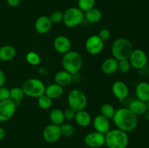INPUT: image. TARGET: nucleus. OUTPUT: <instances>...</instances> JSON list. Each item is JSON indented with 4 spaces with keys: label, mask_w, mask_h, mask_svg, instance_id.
I'll return each mask as SVG.
<instances>
[{
    "label": "nucleus",
    "mask_w": 149,
    "mask_h": 148,
    "mask_svg": "<svg viewBox=\"0 0 149 148\" xmlns=\"http://www.w3.org/2000/svg\"><path fill=\"white\" fill-rule=\"evenodd\" d=\"M53 46L57 52L65 55L71 51V42L67 36H58L54 39Z\"/></svg>",
    "instance_id": "nucleus-14"
},
{
    "label": "nucleus",
    "mask_w": 149,
    "mask_h": 148,
    "mask_svg": "<svg viewBox=\"0 0 149 148\" xmlns=\"http://www.w3.org/2000/svg\"><path fill=\"white\" fill-rule=\"evenodd\" d=\"M38 99V105L43 110H47L51 107L52 104V100H51L47 96L43 94Z\"/></svg>",
    "instance_id": "nucleus-30"
},
{
    "label": "nucleus",
    "mask_w": 149,
    "mask_h": 148,
    "mask_svg": "<svg viewBox=\"0 0 149 148\" xmlns=\"http://www.w3.org/2000/svg\"><path fill=\"white\" fill-rule=\"evenodd\" d=\"M45 88L46 86L43 81L36 78L26 80L22 86L25 95L31 98H39L45 94Z\"/></svg>",
    "instance_id": "nucleus-5"
},
{
    "label": "nucleus",
    "mask_w": 149,
    "mask_h": 148,
    "mask_svg": "<svg viewBox=\"0 0 149 148\" xmlns=\"http://www.w3.org/2000/svg\"><path fill=\"white\" fill-rule=\"evenodd\" d=\"M93 124L95 131L103 134H106L110 130L111 123L109 119L106 118L101 115H98L93 119Z\"/></svg>",
    "instance_id": "nucleus-16"
},
{
    "label": "nucleus",
    "mask_w": 149,
    "mask_h": 148,
    "mask_svg": "<svg viewBox=\"0 0 149 148\" xmlns=\"http://www.w3.org/2000/svg\"><path fill=\"white\" fill-rule=\"evenodd\" d=\"M5 134H6L5 130H4L3 128L0 127V141L2 140V139H4V136H5Z\"/></svg>",
    "instance_id": "nucleus-39"
},
{
    "label": "nucleus",
    "mask_w": 149,
    "mask_h": 148,
    "mask_svg": "<svg viewBox=\"0 0 149 148\" xmlns=\"http://www.w3.org/2000/svg\"><path fill=\"white\" fill-rule=\"evenodd\" d=\"M62 65L65 71L74 75L81 69L83 65V58L78 52L71 50L63 55L62 58Z\"/></svg>",
    "instance_id": "nucleus-4"
},
{
    "label": "nucleus",
    "mask_w": 149,
    "mask_h": 148,
    "mask_svg": "<svg viewBox=\"0 0 149 148\" xmlns=\"http://www.w3.org/2000/svg\"><path fill=\"white\" fill-rule=\"evenodd\" d=\"M112 120L117 129L127 133L135 129L138 123V115L127 107L117 109Z\"/></svg>",
    "instance_id": "nucleus-1"
},
{
    "label": "nucleus",
    "mask_w": 149,
    "mask_h": 148,
    "mask_svg": "<svg viewBox=\"0 0 149 148\" xmlns=\"http://www.w3.org/2000/svg\"><path fill=\"white\" fill-rule=\"evenodd\" d=\"M98 36L103 41H107L111 37V32L109 29L103 28L99 31Z\"/></svg>",
    "instance_id": "nucleus-36"
},
{
    "label": "nucleus",
    "mask_w": 149,
    "mask_h": 148,
    "mask_svg": "<svg viewBox=\"0 0 149 148\" xmlns=\"http://www.w3.org/2000/svg\"><path fill=\"white\" fill-rule=\"evenodd\" d=\"M16 56V49L11 45H4L0 47V60L7 62Z\"/></svg>",
    "instance_id": "nucleus-23"
},
{
    "label": "nucleus",
    "mask_w": 149,
    "mask_h": 148,
    "mask_svg": "<svg viewBox=\"0 0 149 148\" xmlns=\"http://www.w3.org/2000/svg\"><path fill=\"white\" fill-rule=\"evenodd\" d=\"M6 83L5 73L0 69V86H3Z\"/></svg>",
    "instance_id": "nucleus-38"
},
{
    "label": "nucleus",
    "mask_w": 149,
    "mask_h": 148,
    "mask_svg": "<svg viewBox=\"0 0 149 148\" xmlns=\"http://www.w3.org/2000/svg\"><path fill=\"white\" fill-rule=\"evenodd\" d=\"M10 99V90L7 88L3 86H0V102L4 101Z\"/></svg>",
    "instance_id": "nucleus-34"
},
{
    "label": "nucleus",
    "mask_w": 149,
    "mask_h": 148,
    "mask_svg": "<svg viewBox=\"0 0 149 148\" xmlns=\"http://www.w3.org/2000/svg\"><path fill=\"white\" fill-rule=\"evenodd\" d=\"M101 70L107 75L113 74L118 71V60L113 57L107 58L102 63Z\"/></svg>",
    "instance_id": "nucleus-20"
},
{
    "label": "nucleus",
    "mask_w": 149,
    "mask_h": 148,
    "mask_svg": "<svg viewBox=\"0 0 149 148\" xmlns=\"http://www.w3.org/2000/svg\"><path fill=\"white\" fill-rule=\"evenodd\" d=\"M135 95L138 100L147 102L149 100V83L146 81L140 82L135 88Z\"/></svg>",
    "instance_id": "nucleus-17"
},
{
    "label": "nucleus",
    "mask_w": 149,
    "mask_h": 148,
    "mask_svg": "<svg viewBox=\"0 0 149 148\" xmlns=\"http://www.w3.org/2000/svg\"><path fill=\"white\" fill-rule=\"evenodd\" d=\"M84 144L90 148H99L105 145V134L97 131L91 132L84 137Z\"/></svg>",
    "instance_id": "nucleus-12"
},
{
    "label": "nucleus",
    "mask_w": 149,
    "mask_h": 148,
    "mask_svg": "<svg viewBox=\"0 0 149 148\" xmlns=\"http://www.w3.org/2000/svg\"><path fill=\"white\" fill-rule=\"evenodd\" d=\"M129 61L132 68L136 70H142L148 64V56L143 49H133L129 57Z\"/></svg>",
    "instance_id": "nucleus-8"
},
{
    "label": "nucleus",
    "mask_w": 149,
    "mask_h": 148,
    "mask_svg": "<svg viewBox=\"0 0 149 148\" xmlns=\"http://www.w3.org/2000/svg\"><path fill=\"white\" fill-rule=\"evenodd\" d=\"M111 91L116 98L119 101H123L128 97L130 89L127 84L122 81H116L111 86Z\"/></svg>",
    "instance_id": "nucleus-13"
},
{
    "label": "nucleus",
    "mask_w": 149,
    "mask_h": 148,
    "mask_svg": "<svg viewBox=\"0 0 149 148\" xmlns=\"http://www.w3.org/2000/svg\"><path fill=\"white\" fill-rule=\"evenodd\" d=\"M146 103H147V107H148V110H149V100Z\"/></svg>",
    "instance_id": "nucleus-41"
},
{
    "label": "nucleus",
    "mask_w": 149,
    "mask_h": 148,
    "mask_svg": "<svg viewBox=\"0 0 149 148\" xmlns=\"http://www.w3.org/2000/svg\"><path fill=\"white\" fill-rule=\"evenodd\" d=\"M96 0H78V8H79L84 12L89 11L94 8Z\"/></svg>",
    "instance_id": "nucleus-29"
},
{
    "label": "nucleus",
    "mask_w": 149,
    "mask_h": 148,
    "mask_svg": "<svg viewBox=\"0 0 149 148\" xmlns=\"http://www.w3.org/2000/svg\"><path fill=\"white\" fill-rule=\"evenodd\" d=\"M128 108L136 115H144L148 111V107H147V103L141 101L139 100H135L130 103V105Z\"/></svg>",
    "instance_id": "nucleus-22"
},
{
    "label": "nucleus",
    "mask_w": 149,
    "mask_h": 148,
    "mask_svg": "<svg viewBox=\"0 0 149 148\" xmlns=\"http://www.w3.org/2000/svg\"><path fill=\"white\" fill-rule=\"evenodd\" d=\"M7 3L10 7H17L20 3V0H7Z\"/></svg>",
    "instance_id": "nucleus-37"
},
{
    "label": "nucleus",
    "mask_w": 149,
    "mask_h": 148,
    "mask_svg": "<svg viewBox=\"0 0 149 148\" xmlns=\"http://www.w3.org/2000/svg\"><path fill=\"white\" fill-rule=\"evenodd\" d=\"M49 119L52 124L61 126L65 120L64 112L59 108L53 109L49 113Z\"/></svg>",
    "instance_id": "nucleus-25"
},
{
    "label": "nucleus",
    "mask_w": 149,
    "mask_h": 148,
    "mask_svg": "<svg viewBox=\"0 0 149 148\" xmlns=\"http://www.w3.org/2000/svg\"><path fill=\"white\" fill-rule=\"evenodd\" d=\"M68 102L69 107L77 112L85 109L87 104V98L81 90L74 89L68 93Z\"/></svg>",
    "instance_id": "nucleus-7"
},
{
    "label": "nucleus",
    "mask_w": 149,
    "mask_h": 148,
    "mask_svg": "<svg viewBox=\"0 0 149 148\" xmlns=\"http://www.w3.org/2000/svg\"><path fill=\"white\" fill-rule=\"evenodd\" d=\"M133 51L132 44L126 38H119L113 41L111 46L112 57L118 61L128 59Z\"/></svg>",
    "instance_id": "nucleus-3"
},
{
    "label": "nucleus",
    "mask_w": 149,
    "mask_h": 148,
    "mask_svg": "<svg viewBox=\"0 0 149 148\" xmlns=\"http://www.w3.org/2000/svg\"><path fill=\"white\" fill-rule=\"evenodd\" d=\"M10 99L13 100L15 102L21 101L26 96L22 87H13L10 90Z\"/></svg>",
    "instance_id": "nucleus-27"
},
{
    "label": "nucleus",
    "mask_w": 149,
    "mask_h": 148,
    "mask_svg": "<svg viewBox=\"0 0 149 148\" xmlns=\"http://www.w3.org/2000/svg\"><path fill=\"white\" fill-rule=\"evenodd\" d=\"M49 17L52 24H58L63 20V12L61 10H56L51 13Z\"/></svg>",
    "instance_id": "nucleus-32"
},
{
    "label": "nucleus",
    "mask_w": 149,
    "mask_h": 148,
    "mask_svg": "<svg viewBox=\"0 0 149 148\" xmlns=\"http://www.w3.org/2000/svg\"><path fill=\"white\" fill-rule=\"evenodd\" d=\"M144 116H145V118L146 120H148V121H149V110H148V111L146 112V113L144 114Z\"/></svg>",
    "instance_id": "nucleus-40"
},
{
    "label": "nucleus",
    "mask_w": 149,
    "mask_h": 148,
    "mask_svg": "<svg viewBox=\"0 0 149 148\" xmlns=\"http://www.w3.org/2000/svg\"><path fill=\"white\" fill-rule=\"evenodd\" d=\"M115 108L112 104L109 103H106L103 104L100 107V115L104 116L108 119H112L115 114Z\"/></svg>",
    "instance_id": "nucleus-26"
},
{
    "label": "nucleus",
    "mask_w": 149,
    "mask_h": 148,
    "mask_svg": "<svg viewBox=\"0 0 149 148\" xmlns=\"http://www.w3.org/2000/svg\"><path fill=\"white\" fill-rule=\"evenodd\" d=\"M26 59L29 65H33V66H36L39 65L41 62V57L39 54L33 51H31L26 54Z\"/></svg>",
    "instance_id": "nucleus-28"
},
{
    "label": "nucleus",
    "mask_w": 149,
    "mask_h": 148,
    "mask_svg": "<svg viewBox=\"0 0 149 148\" xmlns=\"http://www.w3.org/2000/svg\"><path fill=\"white\" fill-rule=\"evenodd\" d=\"M84 12L78 7H69L63 12L64 25L68 28H74L84 22Z\"/></svg>",
    "instance_id": "nucleus-6"
},
{
    "label": "nucleus",
    "mask_w": 149,
    "mask_h": 148,
    "mask_svg": "<svg viewBox=\"0 0 149 148\" xmlns=\"http://www.w3.org/2000/svg\"><path fill=\"white\" fill-rule=\"evenodd\" d=\"M105 145L109 148H127L129 136L127 132L119 129L109 130L105 134Z\"/></svg>",
    "instance_id": "nucleus-2"
},
{
    "label": "nucleus",
    "mask_w": 149,
    "mask_h": 148,
    "mask_svg": "<svg viewBox=\"0 0 149 148\" xmlns=\"http://www.w3.org/2000/svg\"><path fill=\"white\" fill-rule=\"evenodd\" d=\"M76 123L81 127H87L92 122V118L90 113L85 110H79L76 113L74 118Z\"/></svg>",
    "instance_id": "nucleus-21"
},
{
    "label": "nucleus",
    "mask_w": 149,
    "mask_h": 148,
    "mask_svg": "<svg viewBox=\"0 0 149 148\" xmlns=\"http://www.w3.org/2000/svg\"><path fill=\"white\" fill-rule=\"evenodd\" d=\"M102 17H103V15H102L101 11L99 9L95 8V7L84 12V19L88 23H93V24L100 22Z\"/></svg>",
    "instance_id": "nucleus-24"
},
{
    "label": "nucleus",
    "mask_w": 149,
    "mask_h": 148,
    "mask_svg": "<svg viewBox=\"0 0 149 148\" xmlns=\"http://www.w3.org/2000/svg\"><path fill=\"white\" fill-rule=\"evenodd\" d=\"M61 126V130L62 136H65V137H70L72 136L75 132V129L73 126V125L70 123H63Z\"/></svg>",
    "instance_id": "nucleus-31"
},
{
    "label": "nucleus",
    "mask_w": 149,
    "mask_h": 148,
    "mask_svg": "<svg viewBox=\"0 0 149 148\" xmlns=\"http://www.w3.org/2000/svg\"><path fill=\"white\" fill-rule=\"evenodd\" d=\"M52 23L49 16L42 15L38 17L34 23L35 30L39 34H46L52 28Z\"/></svg>",
    "instance_id": "nucleus-15"
},
{
    "label": "nucleus",
    "mask_w": 149,
    "mask_h": 148,
    "mask_svg": "<svg viewBox=\"0 0 149 148\" xmlns=\"http://www.w3.org/2000/svg\"><path fill=\"white\" fill-rule=\"evenodd\" d=\"M63 94V87L55 83L49 84L45 88V94L49 97L51 100H56L60 98Z\"/></svg>",
    "instance_id": "nucleus-19"
},
{
    "label": "nucleus",
    "mask_w": 149,
    "mask_h": 148,
    "mask_svg": "<svg viewBox=\"0 0 149 148\" xmlns=\"http://www.w3.org/2000/svg\"><path fill=\"white\" fill-rule=\"evenodd\" d=\"M16 110V104L11 99L0 102V122L4 123L13 118Z\"/></svg>",
    "instance_id": "nucleus-9"
},
{
    "label": "nucleus",
    "mask_w": 149,
    "mask_h": 148,
    "mask_svg": "<svg viewBox=\"0 0 149 148\" xmlns=\"http://www.w3.org/2000/svg\"><path fill=\"white\" fill-rule=\"evenodd\" d=\"M63 112H64V116H65V120H74V118H75V115H76V113H77L75 110H73V109L71 108V107H68V108H67L66 110Z\"/></svg>",
    "instance_id": "nucleus-35"
},
{
    "label": "nucleus",
    "mask_w": 149,
    "mask_h": 148,
    "mask_svg": "<svg viewBox=\"0 0 149 148\" xmlns=\"http://www.w3.org/2000/svg\"><path fill=\"white\" fill-rule=\"evenodd\" d=\"M85 48L89 54L93 55H99L104 48V41L98 35L90 36L85 42Z\"/></svg>",
    "instance_id": "nucleus-10"
},
{
    "label": "nucleus",
    "mask_w": 149,
    "mask_h": 148,
    "mask_svg": "<svg viewBox=\"0 0 149 148\" xmlns=\"http://www.w3.org/2000/svg\"><path fill=\"white\" fill-rule=\"evenodd\" d=\"M131 66L129 59H122L118 61V71L122 73H127L130 71Z\"/></svg>",
    "instance_id": "nucleus-33"
},
{
    "label": "nucleus",
    "mask_w": 149,
    "mask_h": 148,
    "mask_svg": "<svg viewBox=\"0 0 149 148\" xmlns=\"http://www.w3.org/2000/svg\"><path fill=\"white\" fill-rule=\"evenodd\" d=\"M42 136L43 139L49 143H55L58 142L62 136L61 126L52 123L47 125L44 129Z\"/></svg>",
    "instance_id": "nucleus-11"
},
{
    "label": "nucleus",
    "mask_w": 149,
    "mask_h": 148,
    "mask_svg": "<svg viewBox=\"0 0 149 148\" xmlns=\"http://www.w3.org/2000/svg\"><path fill=\"white\" fill-rule=\"evenodd\" d=\"M55 84L61 86H66L69 85L73 81V75L68 73V71H60L55 75L54 77Z\"/></svg>",
    "instance_id": "nucleus-18"
}]
</instances>
